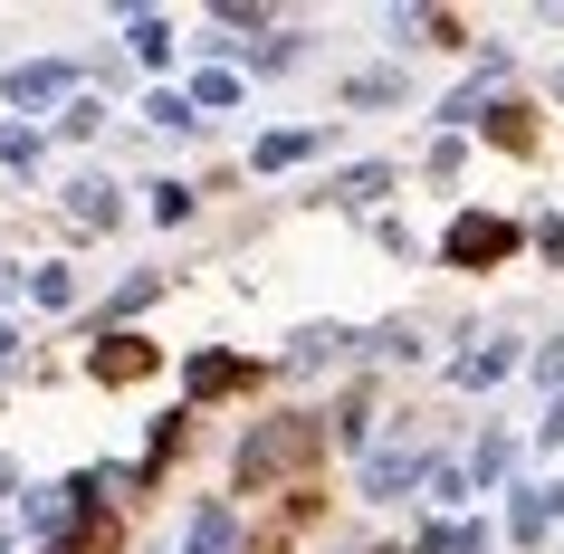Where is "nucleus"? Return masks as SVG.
I'll return each instance as SVG.
<instances>
[{
  "label": "nucleus",
  "instance_id": "nucleus-12",
  "mask_svg": "<svg viewBox=\"0 0 564 554\" xmlns=\"http://www.w3.org/2000/svg\"><path fill=\"white\" fill-rule=\"evenodd\" d=\"M421 554H488V525H431Z\"/></svg>",
  "mask_w": 564,
  "mask_h": 554
},
{
  "label": "nucleus",
  "instance_id": "nucleus-15",
  "mask_svg": "<svg viewBox=\"0 0 564 554\" xmlns=\"http://www.w3.org/2000/svg\"><path fill=\"white\" fill-rule=\"evenodd\" d=\"M144 116H153V124H173V134H192V124H202V116H192V96H173V87H163V96H153V106H144Z\"/></svg>",
  "mask_w": 564,
  "mask_h": 554
},
{
  "label": "nucleus",
  "instance_id": "nucleus-18",
  "mask_svg": "<svg viewBox=\"0 0 564 554\" xmlns=\"http://www.w3.org/2000/svg\"><path fill=\"white\" fill-rule=\"evenodd\" d=\"M306 144H316V134H268V144H259V173H278V163H297Z\"/></svg>",
  "mask_w": 564,
  "mask_h": 554
},
{
  "label": "nucleus",
  "instance_id": "nucleus-7",
  "mask_svg": "<svg viewBox=\"0 0 564 554\" xmlns=\"http://www.w3.org/2000/svg\"><path fill=\"white\" fill-rule=\"evenodd\" d=\"M182 554H239V525H230V507H202L192 517V545Z\"/></svg>",
  "mask_w": 564,
  "mask_h": 554
},
{
  "label": "nucleus",
  "instance_id": "nucleus-2",
  "mask_svg": "<svg viewBox=\"0 0 564 554\" xmlns=\"http://www.w3.org/2000/svg\"><path fill=\"white\" fill-rule=\"evenodd\" d=\"M77 87V67L67 58H39V67H10V106H58Z\"/></svg>",
  "mask_w": 564,
  "mask_h": 554
},
{
  "label": "nucleus",
  "instance_id": "nucleus-14",
  "mask_svg": "<svg viewBox=\"0 0 564 554\" xmlns=\"http://www.w3.org/2000/svg\"><path fill=\"white\" fill-rule=\"evenodd\" d=\"M30 296H39V306H77V278H67V268H39Z\"/></svg>",
  "mask_w": 564,
  "mask_h": 554
},
{
  "label": "nucleus",
  "instance_id": "nucleus-9",
  "mask_svg": "<svg viewBox=\"0 0 564 554\" xmlns=\"http://www.w3.org/2000/svg\"><path fill=\"white\" fill-rule=\"evenodd\" d=\"M345 345H355V335H335V325H306L297 345H288V363H297V373H316V363H335Z\"/></svg>",
  "mask_w": 564,
  "mask_h": 554
},
{
  "label": "nucleus",
  "instance_id": "nucleus-22",
  "mask_svg": "<svg viewBox=\"0 0 564 554\" xmlns=\"http://www.w3.org/2000/svg\"><path fill=\"white\" fill-rule=\"evenodd\" d=\"M0 373H20V335L10 325H0Z\"/></svg>",
  "mask_w": 564,
  "mask_h": 554
},
{
  "label": "nucleus",
  "instance_id": "nucleus-23",
  "mask_svg": "<svg viewBox=\"0 0 564 554\" xmlns=\"http://www.w3.org/2000/svg\"><path fill=\"white\" fill-rule=\"evenodd\" d=\"M10 488H20V459H0V497H10Z\"/></svg>",
  "mask_w": 564,
  "mask_h": 554
},
{
  "label": "nucleus",
  "instance_id": "nucleus-19",
  "mask_svg": "<svg viewBox=\"0 0 564 554\" xmlns=\"http://www.w3.org/2000/svg\"><path fill=\"white\" fill-rule=\"evenodd\" d=\"M488 478H507V439H478V459H469V488H488Z\"/></svg>",
  "mask_w": 564,
  "mask_h": 554
},
{
  "label": "nucleus",
  "instance_id": "nucleus-3",
  "mask_svg": "<svg viewBox=\"0 0 564 554\" xmlns=\"http://www.w3.org/2000/svg\"><path fill=\"white\" fill-rule=\"evenodd\" d=\"M421 478H431V468H421L412 449H373V459H364V497H412Z\"/></svg>",
  "mask_w": 564,
  "mask_h": 554
},
{
  "label": "nucleus",
  "instance_id": "nucleus-21",
  "mask_svg": "<svg viewBox=\"0 0 564 554\" xmlns=\"http://www.w3.org/2000/svg\"><path fill=\"white\" fill-rule=\"evenodd\" d=\"M545 449H564V392L545 402Z\"/></svg>",
  "mask_w": 564,
  "mask_h": 554
},
{
  "label": "nucleus",
  "instance_id": "nucleus-13",
  "mask_svg": "<svg viewBox=\"0 0 564 554\" xmlns=\"http://www.w3.org/2000/svg\"><path fill=\"white\" fill-rule=\"evenodd\" d=\"M134 58L163 67V58H173V30H163V20H134Z\"/></svg>",
  "mask_w": 564,
  "mask_h": 554
},
{
  "label": "nucleus",
  "instance_id": "nucleus-24",
  "mask_svg": "<svg viewBox=\"0 0 564 554\" xmlns=\"http://www.w3.org/2000/svg\"><path fill=\"white\" fill-rule=\"evenodd\" d=\"M555 96H564V77H555Z\"/></svg>",
  "mask_w": 564,
  "mask_h": 554
},
{
  "label": "nucleus",
  "instance_id": "nucleus-8",
  "mask_svg": "<svg viewBox=\"0 0 564 554\" xmlns=\"http://www.w3.org/2000/svg\"><path fill=\"white\" fill-rule=\"evenodd\" d=\"M144 363H153V354H144V335H106V354H96V373H106V382H134Z\"/></svg>",
  "mask_w": 564,
  "mask_h": 554
},
{
  "label": "nucleus",
  "instance_id": "nucleus-5",
  "mask_svg": "<svg viewBox=\"0 0 564 554\" xmlns=\"http://www.w3.org/2000/svg\"><path fill=\"white\" fill-rule=\"evenodd\" d=\"M507 363H517L507 345H478V354H459V363H449V382H459V392H488V382H507Z\"/></svg>",
  "mask_w": 564,
  "mask_h": 554
},
{
  "label": "nucleus",
  "instance_id": "nucleus-6",
  "mask_svg": "<svg viewBox=\"0 0 564 554\" xmlns=\"http://www.w3.org/2000/svg\"><path fill=\"white\" fill-rule=\"evenodd\" d=\"M67 210L106 230V220H116V182H106V173H77V182H67Z\"/></svg>",
  "mask_w": 564,
  "mask_h": 554
},
{
  "label": "nucleus",
  "instance_id": "nucleus-4",
  "mask_svg": "<svg viewBox=\"0 0 564 554\" xmlns=\"http://www.w3.org/2000/svg\"><path fill=\"white\" fill-rule=\"evenodd\" d=\"M507 239H517V230H507V220H478V210H469V220L449 230V259H459V268H478V259H498Z\"/></svg>",
  "mask_w": 564,
  "mask_h": 554
},
{
  "label": "nucleus",
  "instance_id": "nucleus-16",
  "mask_svg": "<svg viewBox=\"0 0 564 554\" xmlns=\"http://www.w3.org/2000/svg\"><path fill=\"white\" fill-rule=\"evenodd\" d=\"M192 96H202V106H239V77H230V67H202V77H192Z\"/></svg>",
  "mask_w": 564,
  "mask_h": 554
},
{
  "label": "nucleus",
  "instance_id": "nucleus-17",
  "mask_svg": "<svg viewBox=\"0 0 564 554\" xmlns=\"http://www.w3.org/2000/svg\"><path fill=\"white\" fill-rule=\"evenodd\" d=\"M153 220H163V230H173V220H192V192H182V182H153Z\"/></svg>",
  "mask_w": 564,
  "mask_h": 554
},
{
  "label": "nucleus",
  "instance_id": "nucleus-11",
  "mask_svg": "<svg viewBox=\"0 0 564 554\" xmlns=\"http://www.w3.org/2000/svg\"><path fill=\"white\" fill-rule=\"evenodd\" d=\"M545 517H564L555 488H527V497H517V545H535V535H545Z\"/></svg>",
  "mask_w": 564,
  "mask_h": 554
},
{
  "label": "nucleus",
  "instance_id": "nucleus-1",
  "mask_svg": "<svg viewBox=\"0 0 564 554\" xmlns=\"http://www.w3.org/2000/svg\"><path fill=\"white\" fill-rule=\"evenodd\" d=\"M316 439H326L316 421H268V431L249 439V449H239V468H249V478H268V468H297L306 449H316Z\"/></svg>",
  "mask_w": 564,
  "mask_h": 554
},
{
  "label": "nucleus",
  "instance_id": "nucleus-20",
  "mask_svg": "<svg viewBox=\"0 0 564 554\" xmlns=\"http://www.w3.org/2000/svg\"><path fill=\"white\" fill-rule=\"evenodd\" d=\"M0 163H10V173H30V163H39V134H20V124H10V134H0Z\"/></svg>",
  "mask_w": 564,
  "mask_h": 554
},
{
  "label": "nucleus",
  "instance_id": "nucleus-10",
  "mask_svg": "<svg viewBox=\"0 0 564 554\" xmlns=\"http://www.w3.org/2000/svg\"><path fill=\"white\" fill-rule=\"evenodd\" d=\"M383 192H392V163H355V173L335 182V202H355V210H373Z\"/></svg>",
  "mask_w": 564,
  "mask_h": 554
}]
</instances>
